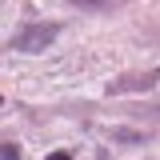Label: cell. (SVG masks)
<instances>
[{
	"instance_id": "cell-1",
	"label": "cell",
	"mask_w": 160,
	"mask_h": 160,
	"mask_svg": "<svg viewBox=\"0 0 160 160\" xmlns=\"http://www.w3.org/2000/svg\"><path fill=\"white\" fill-rule=\"evenodd\" d=\"M56 24H28L24 32H16L12 36V48L16 52H40V48H48L52 40H56Z\"/></svg>"
},
{
	"instance_id": "cell-2",
	"label": "cell",
	"mask_w": 160,
	"mask_h": 160,
	"mask_svg": "<svg viewBox=\"0 0 160 160\" xmlns=\"http://www.w3.org/2000/svg\"><path fill=\"white\" fill-rule=\"evenodd\" d=\"M160 80V68H152V72H144V76H124V80H116L108 92H140V88H152Z\"/></svg>"
},
{
	"instance_id": "cell-3",
	"label": "cell",
	"mask_w": 160,
	"mask_h": 160,
	"mask_svg": "<svg viewBox=\"0 0 160 160\" xmlns=\"http://www.w3.org/2000/svg\"><path fill=\"white\" fill-rule=\"evenodd\" d=\"M0 156H4V160H20V148L12 144V140H4V148H0Z\"/></svg>"
},
{
	"instance_id": "cell-4",
	"label": "cell",
	"mask_w": 160,
	"mask_h": 160,
	"mask_svg": "<svg viewBox=\"0 0 160 160\" xmlns=\"http://www.w3.org/2000/svg\"><path fill=\"white\" fill-rule=\"evenodd\" d=\"M48 160H72V156H68V152H52Z\"/></svg>"
}]
</instances>
